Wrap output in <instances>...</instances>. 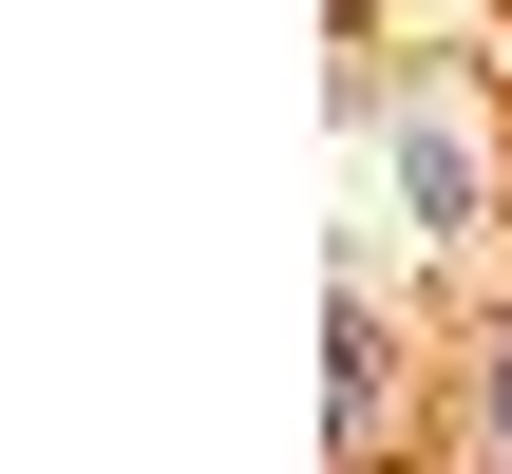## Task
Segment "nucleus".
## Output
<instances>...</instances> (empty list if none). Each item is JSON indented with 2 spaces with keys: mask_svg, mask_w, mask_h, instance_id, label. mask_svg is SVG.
<instances>
[{
  "mask_svg": "<svg viewBox=\"0 0 512 474\" xmlns=\"http://www.w3.org/2000/svg\"><path fill=\"white\" fill-rule=\"evenodd\" d=\"M399 209L418 228H475V133L456 114H399Z\"/></svg>",
  "mask_w": 512,
  "mask_h": 474,
  "instance_id": "1",
  "label": "nucleus"
},
{
  "mask_svg": "<svg viewBox=\"0 0 512 474\" xmlns=\"http://www.w3.org/2000/svg\"><path fill=\"white\" fill-rule=\"evenodd\" d=\"M494 437H512V342H494Z\"/></svg>",
  "mask_w": 512,
  "mask_h": 474,
  "instance_id": "2",
  "label": "nucleus"
}]
</instances>
